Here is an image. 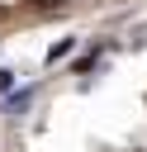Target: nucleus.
Returning a JSON list of instances; mask_svg holds the SVG:
<instances>
[{
  "mask_svg": "<svg viewBox=\"0 0 147 152\" xmlns=\"http://www.w3.org/2000/svg\"><path fill=\"white\" fill-rule=\"evenodd\" d=\"M9 86H14V76H9V71H0V90H9Z\"/></svg>",
  "mask_w": 147,
  "mask_h": 152,
  "instance_id": "obj_1",
  "label": "nucleus"
}]
</instances>
